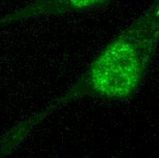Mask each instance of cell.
Listing matches in <instances>:
<instances>
[{
  "mask_svg": "<svg viewBox=\"0 0 159 158\" xmlns=\"http://www.w3.org/2000/svg\"><path fill=\"white\" fill-rule=\"evenodd\" d=\"M158 40L159 2L155 0L100 52L70 90L13 127L0 142V153H10L48 116L80 98L122 101L133 97L157 54Z\"/></svg>",
  "mask_w": 159,
  "mask_h": 158,
  "instance_id": "obj_1",
  "label": "cell"
},
{
  "mask_svg": "<svg viewBox=\"0 0 159 158\" xmlns=\"http://www.w3.org/2000/svg\"><path fill=\"white\" fill-rule=\"evenodd\" d=\"M111 0H35L25 7L0 18V26L38 16H62L86 11Z\"/></svg>",
  "mask_w": 159,
  "mask_h": 158,
  "instance_id": "obj_2",
  "label": "cell"
}]
</instances>
